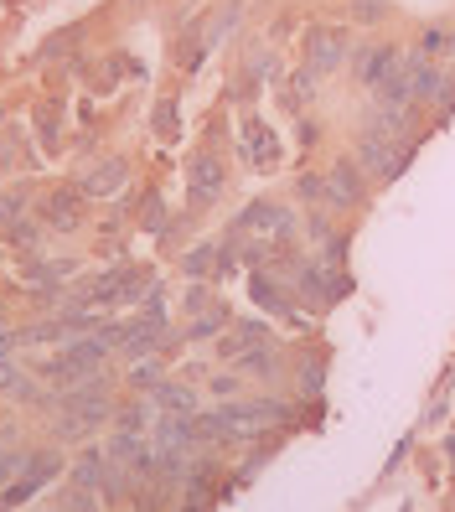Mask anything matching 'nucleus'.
Listing matches in <instances>:
<instances>
[{
    "label": "nucleus",
    "mask_w": 455,
    "mask_h": 512,
    "mask_svg": "<svg viewBox=\"0 0 455 512\" xmlns=\"http://www.w3.org/2000/svg\"><path fill=\"white\" fill-rule=\"evenodd\" d=\"M21 466H26V456H0V487H6V481H11Z\"/></svg>",
    "instance_id": "nucleus-16"
},
{
    "label": "nucleus",
    "mask_w": 455,
    "mask_h": 512,
    "mask_svg": "<svg viewBox=\"0 0 455 512\" xmlns=\"http://www.w3.org/2000/svg\"><path fill=\"white\" fill-rule=\"evenodd\" d=\"M455 52V32H445V26H430V32L419 37V57H445Z\"/></svg>",
    "instance_id": "nucleus-10"
},
{
    "label": "nucleus",
    "mask_w": 455,
    "mask_h": 512,
    "mask_svg": "<svg viewBox=\"0 0 455 512\" xmlns=\"http://www.w3.org/2000/svg\"><path fill=\"white\" fill-rule=\"evenodd\" d=\"M145 285H150L145 269H125V275H109L94 300H135V290H145Z\"/></svg>",
    "instance_id": "nucleus-5"
},
{
    "label": "nucleus",
    "mask_w": 455,
    "mask_h": 512,
    "mask_svg": "<svg viewBox=\"0 0 455 512\" xmlns=\"http://www.w3.org/2000/svg\"><path fill=\"white\" fill-rule=\"evenodd\" d=\"M326 202H331V207L362 202V166H357V161H337V166L326 171Z\"/></svg>",
    "instance_id": "nucleus-1"
},
{
    "label": "nucleus",
    "mask_w": 455,
    "mask_h": 512,
    "mask_svg": "<svg viewBox=\"0 0 455 512\" xmlns=\"http://www.w3.org/2000/svg\"><path fill=\"white\" fill-rule=\"evenodd\" d=\"M393 63H399V47H388V42H373V47H362V52L352 57L357 78L368 83V88H378V83L393 73Z\"/></svg>",
    "instance_id": "nucleus-3"
},
{
    "label": "nucleus",
    "mask_w": 455,
    "mask_h": 512,
    "mask_svg": "<svg viewBox=\"0 0 455 512\" xmlns=\"http://www.w3.org/2000/svg\"><path fill=\"white\" fill-rule=\"evenodd\" d=\"M290 233L295 228V218L285 213V207H269V202H259V207H249L244 218H238V233Z\"/></svg>",
    "instance_id": "nucleus-4"
},
{
    "label": "nucleus",
    "mask_w": 455,
    "mask_h": 512,
    "mask_svg": "<svg viewBox=\"0 0 455 512\" xmlns=\"http://www.w3.org/2000/svg\"><path fill=\"white\" fill-rule=\"evenodd\" d=\"M16 207H21V197H0V228H11V223L21 218Z\"/></svg>",
    "instance_id": "nucleus-15"
},
{
    "label": "nucleus",
    "mask_w": 455,
    "mask_h": 512,
    "mask_svg": "<svg viewBox=\"0 0 455 512\" xmlns=\"http://www.w3.org/2000/svg\"><path fill=\"white\" fill-rule=\"evenodd\" d=\"M156 404H161V414H166V409H171V414H187V409H192V388L161 383V388H156Z\"/></svg>",
    "instance_id": "nucleus-11"
},
{
    "label": "nucleus",
    "mask_w": 455,
    "mask_h": 512,
    "mask_svg": "<svg viewBox=\"0 0 455 512\" xmlns=\"http://www.w3.org/2000/svg\"><path fill=\"white\" fill-rule=\"evenodd\" d=\"M52 476H57V456H37V466H26V476L16 481V487L0 492V507H21L26 497H37Z\"/></svg>",
    "instance_id": "nucleus-2"
},
{
    "label": "nucleus",
    "mask_w": 455,
    "mask_h": 512,
    "mask_svg": "<svg viewBox=\"0 0 455 512\" xmlns=\"http://www.w3.org/2000/svg\"><path fill=\"white\" fill-rule=\"evenodd\" d=\"M352 16H357V21H378V16H383V0H357Z\"/></svg>",
    "instance_id": "nucleus-14"
},
{
    "label": "nucleus",
    "mask_w": 455,
    "mask_h": 512,
    "mask_svg": "<svg viewBox=\"0 0 455 512\" xmlns=\"http://www.w3.org/2000/svg\"><path fill=\"white\" fill-rule=\"evenodd\" d=\"M119 187H125V161H104L99 176H88V192H99V197H109Z\"/></svg>",
    "instance_id": "nucleus-9"
},
{
    "label": "nucleus",
    "mask_w": 455,
    "mask_h": 512,
    "mask_svg": "<svg viewBox=\"0 0 455 512\" xmlns=\"http://www.w3.org/2000/svg\"><path fill=\"white\" fill-rule=\"evenodd\" d=\"M342 57H347V47H342L337 32H311V68L316 73L321 68H342Z\"/></svg>",
    "instance_id": "nucleus-6"
},
{
    "label": "nucleus",
    "mask_w": 455,
    "mask_h": 512,
    "mask_svg": "<svg viewBox=\"0 0 455 512\" xmlns=\"http://www.w3.org/2000/svg\"><path fill=\"white\" fill-rule=\"evenodd\" d=\"M244 150H249L254 166H275V135H269L264 125H249L244 130Z\"/></svg>",
    "instance_id": "nucleus-8"
},
{
    "label": "nucleus",
    "mask_w": 455,
    "mask_h": 512,
    "mask_svg": "<svg viewBox=\"0 0 455 512\" xmlns=\"http://www.w3.org/2000/svg\"><path fill=\"white\" fill-rule=\"evenodd\" d=\"M264 342V326H244V331H238V337L228 342V352H254Z\"/></svg>",
    "instance_id": "nucleus-12"
},
{
    "label": "nucleus",
    "mask_w": 455,
    "mask_h": 512,
    "mask_svg": "<svg viewBox=\"0 0 455 512\" xmlns=\"http://www.w3.org/2000/svg\"><path fill=\"white\" fill-rule=\"evenodd\" d=\"M212 254H218V249H197V254L187 259V269H192V275H202V269H212Z\"/></svg>",
    "instance_id": "nucleus-17"
},
{
    "label": "nucleus",
    "mask_w": 455,
    "mask_h": 512,
    "mask_svg": "<svg viewBox=\"0 0 455 512\" xmlns=\"http://www.w3.org/2000/svg\"><path fill=\"white\" fill-rule=\"evenodd\" d=\"M218 192H223V171H218V161H197V166H192V197L212 202Z\"/></svg>",
    "instance_id": "nucleus-7"
},
{
    "label": "nucleus",
    "mask_w": 455,
    "mask_h": 512,
    "mask_svg": "<svg viewBox=\"0 0 455 512\" xmlns=\"http://www.w3.org/2000/svg\"><path fill=\"white\" fill-rule=\"evenodd\" d=\"M68 207H73V192H57V197H52V228H68V223H73Z\"/></svg>",
    "instance_id": "nucleus-13"
}]
</instances>
